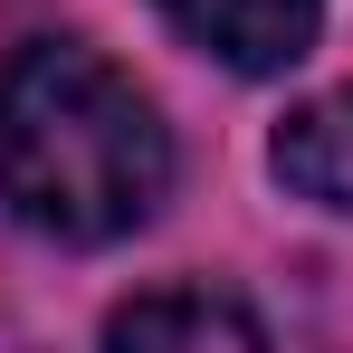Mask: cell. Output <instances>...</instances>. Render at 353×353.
I'll list each match as a JSON object with an SVG mask.
<instances>
[{"mask_svg": "<svg viewBox=\"0 0 353 353\" xmlns=\"http://www.w3.org/2000/svg\"><path fill=\"white\" fill-rule=\"evenodd\" d=\"M172 201V124L86 39L0 58V210L67 248H115Z\"/></svg>", "mask_w": 353, "mask_h": 353, "instance_id": "1", "label": "cell"}, {"mask_svg": "<svg viewBox=\"0 0 353 353\" xmlns=\"http://www.w3.org/2000/svg\"><path fill=\"white\" fill-rule=\"evenodd\" d=\"M153 10L230 77H287L325 29V0H153Z\"/></svg>", "mask_w": 353, "mask_h": 353, "instance_id": "2", "label": "cell"}, {"mask_svg": "<svg viewBox=\"0 0 353 353\" xmlns=\"http://www.w3.org/2000/svg\"><path fill=\"white\" fill-rule=\"evenodd\" d=\"M268 172L315 210H353V86L287 105L277 143H268Z\"/></svg>", "mask_w": 353, "mask_h": 353, "instance_id": "3", "label": "cell"}, {"mask_svg": "<svg viewBox=\"0 0 353 353\" xmlns=\"http://www.w3.org/2000/svg\"><path fill=\"white\" fill-rule=\"evenodd\" d=\"M105 344H230V353H258L268 325L220 287H153L105 315Z\"/></svg>", "mask_w": 353, "mask_h": 353, "instance_id": "4", "label": "cell"}]
</instances>
